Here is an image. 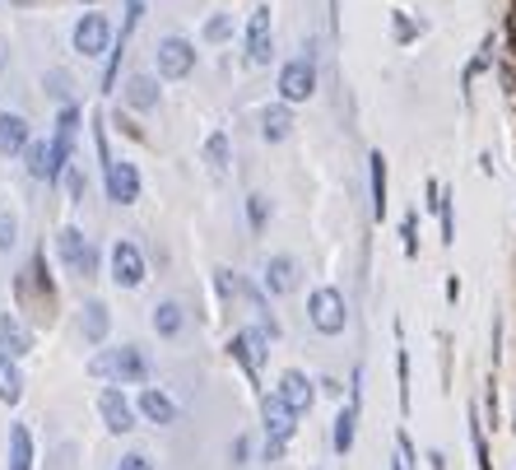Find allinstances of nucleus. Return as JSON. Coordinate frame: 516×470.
<instances>
[{"mask_svg":"<svg viewBox=\"0 0 516 470\" xmlns=\"http://www.w3.org/2000/svg\"><path fill=\"white\" fill-rule=\"evenodd\" d=\"M228 354L242 364V373H247L252 382H261V358H265V330H237V336L228 340Z\"/></svg>","mask_w":516,"mask_h":470,"instance_id":"1a4fd4ad","label":"nucleus"},{"mask_svg":"<svg viewBox=\"0 0 516 470\" xmlns=\"http://www.w3.org/2000/svg\"><path fill=\"white\" fill-rule=\"evenodd\" d=\"M470 447H475L479 470H494V461H488V442H484V429H479V414H475V410H470Z\"/></svg>","mask_w":516,"mask_h":470,"instance_id":"cd10ccee","label":"nucleus"},{"mask_svg":"<svg viewBox=\"0 0 516 470\" xmlns=\"http://www.w3.org/2000/svg\"><path fill=\"white\" fill-rule=\"evenodd\" d=\"M85 5H98V0H85Z\"/></svg>","mask_w":516,"mask_h":470,"instance_id":"37998d69","label":"nucleus"},{"mask_svg":"<svg viewBox=\"0 0 516 470\" xmlns=\"http://www.w3.org/2000/svg\"><path fill=\"white\" fill-rule=\"evenodd\" d=\"M368 168H372V219H382L387 214V158H382V149H372Z\"/></svg>","mask_w":516,"mask_h":470,"instance_id":"b1692460","label":"nucleus"},{"mask_svg":"<svg viewBox=\"0 0 516 470\" xmlns=\"http://www.w3.org/2000/svg\"><path fill=\"white\" fill-rule=\"evenodd\" d=\"M261 420H265V438H275V442H289L293 429H298V414L280 401V392L261 401Z\"/></svg>","mask_w":516,"mask_h":470,"instance_id":"ddd939ff","label":"nucleus"},{"mask_svg":"<svg viewBox=\"0 0 516 470\" xmlns=\"http://www.w3.org/2000/svg\"><path fill=\"white\" fill-rule=\"evenodd\" d=\"M247 452H252V442H247V438H237V442H233V461H237V465H247Z\"/></svg>","mask_w":516,"mask_h":470,"instance_id":"ea45409f","label":"nucleus"},{"mask_svg":"<svg viewBox=\"0 0 516 470\" xmlns=\"http://www.w3.org/2000/svg\"><path fill=\"white\" fill-rule=\"evenodd\" d=\"M117 470H154V461L145 456V452H130V456H121V465Z\"/></svg>","mask_w":516,"mask_h":470,"instance_id":"c9c22d12","label":"nucleus"},{"mask_svg":"<svg viewBox=\"0 0 516 470\" xmlns=\"http://www.w3.org/2000/svg\"><path fill=\"white\" fill-rule=\"evenodd\" d=\"M140 19H145V0H126V23H121V33L130 38L135 29H140Z\"/></svg>","mask_w":516,"mask_h":470,"instance_id":"72a5a7b5","label":"nucleus"},{"mask_svg":"<svg viewBox=\"0 0 516 470\" xmlns=\"http://www.w3.org/2000/svg\"><path fill=\"white\" fill-rule=\"evenodd\" d=\"M93 377H112L117 386H140L149 382V358L135 349V345H121V349H102L93 364H89Z\"/></svg>","mask_w":516,"mask_h":470,"instance_id":"f257e3e1","label":"nucleus"},{"mask_svg":"<svg viewBox=\"0 0 516 470\" xmlns=\"http://www.w3.org/2000/svg\"><path fill=\"white\" fill-rule=\"evenodd\" d=\"M57 247H61V261L70 266V275H79V280H93V275H98L93 242L79 233V229H61V233H57Z\"/></svg>","mask_w":516,"mask_h":470,"instance_id":"7ed1b4c3","label":"nucleus"},{"mask_svg":"<svg viewBox=\"0 0 516 470\" xmlns=\"http://www.w3.org/2000/svg\"><path fill=\"white\" fill-rule=\"evenodd\" d=\"M280 401L303 420V414H312V405H316V386L307 382V373H298V368H289L284 377H280Z\"/></svg>","mask_w":516,"mask_h":470,"instance_id":"9d476101","label":"nucleus"},{"mask_svg":"<svg viewBox=\"0 0 516 470\" xmlns=\"http://www.w3.org/2000/svg\"><path fill=\"white\" fill-rule=\"evenodd\" d=\"M0 349H5V354H14V358L33 349V336H29V330L19 326V317H10V312L0 317Z\"/></svg>","mask_w":516,"mask_h":470,"instance_id":"aec40b11","label":"nucleus"},{"mask_svg":"<svg viewBox=\"0 0 516 470\" xmlns=\"http://www.w3.org/2000/svg\"><path fill=\"white\" fill-rule=\"evenodd\" d=\"M19 396H23V377H19V368H14V354L0 349V401L19 405Z\"/></svg>","mask_w":516,"mask_h":470,"instance_id":"5701e85b","label":"nucleus"},{"mask_svg":"<svg viewBox=\"0 0 516 470\" xmlns=\"http://www.w3.org/2000/svg\"><path fill=\"white\" fill-rule=\"evenodd\" d=\"M400 461H405V470H419V456H414V442L400 433Z\"/></svg>","mask_w":516,"mask_h":470,"instance_id":"e433bc0d","label":"nucleus"},{"mask_svg":"<svg viewBox=\"0 0 516 470\" xmlns=\"http://www.w3.org/2000/svg\"><path fill=\"white\" fill-rule=\"evenodd\" d=\"M154 57H158V75L163 79H186L196 70V47L186 38H163Z\"/></svg>","mask_w":516,"mask_h":470,"instance_id":"39448f33","label":"nucleus"},{"mask_svg":"<svg viewBox=\"0 0 516 470\" xmlns=\"http://www.w3.org/2000/svg\"><path fill=\"white\" fill-rule=\"evenodd\" d=\"M396 38H400V42H410V38H414V23L405 19V14H396Z\"/></svg>","mask_w":516,"mask_h":470,"instance_id":"58836bf2","label":"nucleus"},{"mask_svg":"<svg viewBox=\"0 0 516 470\" xmlns=\"http://www.w3.org/2000/svg\"><path fill=\"white\" fill-rule=\"evenodd\" d=\"M307 317H312V326L321 330V336H340V330L349 326V303H344L340 289L321 285V289H312V298H307Z\"/></svg>","mask_w":516,"mask_h":470,"instance_id":"f03ea898","label":"nucleus"},{"mask_svg":"<svg viewBox=\"0 0 516 470\" xmlns=\"http://www.w3.org/2000/svg\"><path fill=\"white\" fill-rule=\"evenodd\" d=\"M396 373H400V410H410V354H396Z\"/></svg>","mask_w":516,"mask_h":470,"instance_id":"2f4dec72","label":"nucleus"},{"mask_svg":"<svg viewBox=\"0 0 516 470\" xmlns=\"http://www.w3.org/2000/svg\"><path fill=\"white\" fill-rule=\"evenodd\" d=\"M66 182H70V196L85 201V173H79V168H66Z\"/></svg>","mask_w":516,"mask_h":470,"instance_id":"4c0bfd02","label":"nucleus"},{"mask_svg":"<svg viewBox=\"0 0 516 470\" xmlns=\"http://www.w3.org/2000/svg\"><path fill=\"white\" fill-rule=\"evenodd\" d=\"M400 238H405V257H419V214H405Z\"/></svg>","mask_w":516,"mask_h":470,"instance_id":"c756f323","label":"nucleus"},{"mask_svg":"<svg viewBox=\"0 0 516 470\" xmlns=\"http://www.w3.org/2000/svg\"><path fill=\"white\" fill-rule=\"evenodd\" d=\"M247 219H252V233H265V219H270L265 196H247Z\"/></svg>","mask_w":516,"mask_h":470,"instance_id":"7c9ffc66","label":"nucleus"},{"mask_svg":"<svg viewBox=\"0 0 516 470\" xmlns=\"http://www.w3.org/2000/svg\"><path fill=\"white\" fill-rule=\"evenodd\" d=\"M265 289L270 294H293L298 289V261L293 257H270L265 261Z\"/></svg>","mask_w":516,"mask_h":470,"instance_id":"f3484780","label":"nucleus"},{"mask_svg":"<svg viewBox=\"0 0 516 470\" xmlns=\"http://www.w3.org/2000/svg\"><path fill=\"white\" fill-rule=\"evenodd\" d=\"M182 326H186V312H182V303H158V308H154V330H158V336L163 340H173V336H182Z\"/></svg>","mask_w":516,"mask_h":470,"instance_id":"4be33fe9","label":"nucleus"},{"mask_svg":"<svg viewBox=\"0 0 516 470\" xmlns=\"http://www.w3.org/2000/svg\"><path fill=\"white\" fill-rule=\"evenodd\" d=\"M354 433H359V405L344 401L340 414H335V429H331V447L340 456H349V452H354Z\"/></svg>","mask_w":516,"mask_h":470,"instance_id":"2eb2a0df","label":"nucleus"},{"mask_svg":"<svg viewBox=\"0 0 516 470\" xmlns=\"http://www.w3.org/2000/svg\"><path fill=\"white\" fill-rule=\"evenodd\" d=\"M205 163H209L214 177L228 173V135H224V131H214L209 140H205Z\"/></svg>","mask_w":516,"mask_h":470,"instance_id":"a878e982","label":"nucleus"},{"mask_svg":"<svg viewBox=\"0 0 516 470\" xmlns=\"http://www.w3.org/2000/svg\"><path fill=\"white\" fill-rule=\"evenodd\" d=\"M107 266H112V280L121 289H140L145 285V257H140V247H135V242L117 238L112 252H107Z\"/></svg>","mask_w":516,"mask_h":470,"instance_id":"20e7f679","label":"nucleus"},{"mask_svg":"<svg viewBox=\"0 0 516 470\" xmlns=\"http://www.w3.org/2000/svg\"><path fill=\"white\" fill-rule=\"evenodd\" d=\"M102 177H107V201H117V205H135V201H140V173H135V163L112 158L102 168Z\"/></svg>","mask_w":516,"mask_h":470,"instance_id":"423d86ee","label":"nucleus"},{"mask_svg":"<svg viewBox=\"0 0 516 470\" xmlns=\"http://www.w3.org/2000/svg\"><path fill=\"white\" fill-rule=\"evenodd\" d=\"M29 122H23L19 113H0V154H23L29 149Z\"/></svg>","mask_w":516,"mask_h":470,"instance_id":"dca6fc26","label":"nucleus"},{"mask_svg":"<svg viewBox=\"0 0 516 470\" xmlns=\"http://www.w3.org/2000/svg\"><path fill=\"white\" fill-rule=\"evenodd\" d=\"M451 191H442L438 196V219H442V242H456V210H451Z\"/></svg>","mask_w":516,"mask_h":470,"instance_id":"c85d7f7f","label":"nucleus"},{"mask_svg":"<svg viewBox=\"0 0 516 470\" xmlns=\"http://www.w3.org/2000/svg\"><path fill=\"white\" fill-rule=\"evenodd\" d=\"M107 321H112V317H107L102 303H89V308H85V340H89V345H102Z\"/></svg>","mask_w":516,"mask_h":470,"instance_id":"bb28decb","label":"nucleus"},{"mask_svg":"<svg viewBox=\"0 0 516 470\" xmlns=\"http://www.w3.org/2000/svg\"><path fill=\"white\" fill-rule=\"evenodd\" d=\"M98 410H102V424L112 429V433H130V429H135V410H130V401L121 396V386H102Z\"/></svg>","mask_w":516,"mask_h":470,"instance_id":"f8f14e48","label":"nucleus"},{"mask_svg":"<svg viewBox=\"0 0 516 470\" xmlns=\"http://www.w3.org/2000/svg\"><path fill=\"white\" fill-rule=\"evenodd\" d=\"M126 98H130V107H140V113H149V107H158V85L149 75H135L130 85H126Z\"/></svg>","mask_w":516,"mask_h":470,"instance_id":"393cba45","label":"nucleus"},{"mask_svg":"<svg viewBox=\"0 0 516 470\" xmlns=\"http://www.w3.org/2000/svg\"><path fill=\"white\" fill-rule=\"evenodd\" d=\"M275 57V29H270V5H256L252 10V23H247V61L252 66H265Z\"/></svg>","mask_w":516,"mask_h":470,"instance_id":"6e6552de","label":"nucleus"},{"mask_svg":"<svg viewBox=\"0 0 516 470\" xmlns=\"http://www.w3.org/2000/svg\"><path fill=\"white\" fill-rule=\"evenodd\" d=\"M391 470H405V461H391Z\"/></svg>","mask_w":516,"mask_h":470,"instance_id":"79ce46f5","label":"nucleus"},{"mask_svg":"<svg viewBox=\"0 0 516 470\" xmlns=\"http://www.w3.org/2000/svg\"><path fill=\"white\" fill-rule=\"evenodd\" d=\"M14 238H19L14 214H5V210H0V252H10V247H14Z\"/></svg>","mask_w":516,"mask_h":470,"instance_id":"f704fd0d","label":"nucleus"},{"mask_svg":"<svg viewBox=\"0 0 516 470\" xmlns=\"http://www.w3.org/2000/svg\"><path fill=\"white\" fill-rule=\"evenodd\" d=\"M29 177H38V182H57L61 173H57V158H51V140H29Z\"/></svg>","mask_w":516,"mask_h":470,"instance_id":"a211bd4d","label":"nucleus"},{"mask_svg":"<svg viewBox=\"0 0 516 470\" xmlns=\"http://www.w3.org/2000/svg\"><path fill=\"white\" fill-rule=\"evenodd\" d=\"M316 94V66L303 57V61H289L280 70V98L284 103H307Z\"/></svg>","mask_w":516,"mask_h":470,"instance_id":"0eeeda50","label":"nucleus"},{"mask_svg":"<svg viewBox=\"0 0 516 470\" xmlns=\"http://www.w3.org/2000/svg\"><path fill=\"white\" fill-rule=\"evenodd\" d=\"M512 429H516V424H512Z\"/></svg>","mask_w":516,"mask_h":470,"instance_id":"c03bdc74","label":"nucleus"},{"mask_svg":"<svg viewBox=\"0 0 516 470\" xmlns=\"http://www.w3.org/2000/svg\"><path fill=\"white\" fill-rule=\"evenodd\" d=\"M140 414L149 424H158V429L177 424V405H173V396H163L158 386H145V392H140Z\"/></svg>","mask_w":516,"mask_h":470,"instance_id":"4468645a","label":"nucleus"},{"mask_svg":"<svg viewBox=\"0 0 516 470\" xmlns=\"http://www.w3.org/2000/svg\"><path fill=\"white\" fill-rule=\"evenodd\" d=\"M10 470H33V433H29V424L10 429Z\"/></svg>","mask_w":516,"mask_h":470,"instance_id":"412c9836","label":"nucleus"},{"mask_svg":"<svg viewBox=\"0 0 516 470\" xmlns=\"http://www.w3.org/2000/svg\"><path fill=\"white\" fill-rule=\"evenodd\" d=\"M0 70H5V42H0Z\"/></svg>","mask_w":516,"mask_h":470,"instance_id":"a19ab883","label":"nucleus"},{"mask_svg":"<svg viewBox=\"0 0 516 470\" xmlns=\"http://www.w3.org/2000/svg\"><path fill=\"white\" fill-rule=\"evenodd\" d=\"M107 42H112V29H107L102 14H85L75 23V51H85V57H102Z\"/></svg>","mask_w":516,"mask_h":470,"instance_id":"9b49d317","label":"nucleus"},{"mask_svg":"<svg viewBox=\"0 0 516 470\" xmlns=\"http://www.w3.org/2000/svg\"><path fill=\"white\" fill-rule=\"evenodd\" d=\"M261 135H265L270 145H280V140H289V135H293V117H289L284 103H280V107H265V113H261Z\"/></svg>","mask_w":516,"mask_h":470,"instance_id":"6ab92c4d","label":"nucleus"},{"mask_svg":"<svg viewBox=\"0 0 516 470\" xmlns=\"http://www.w3.org/2000/svg\"><path fill=\"white\" fill-rule=\"evenodd\" d=\"M228 33H233V19L228 14H214L205 23V42H228Z\"/></svg>","mask_w":516,"mask_h":470,"instance_id":"473e14b6","label":"nucleus"}]
</instances>
